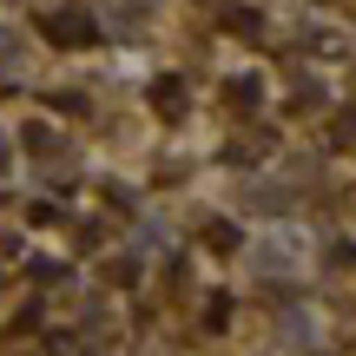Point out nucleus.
I'll return each instance as SVG.
<instances>
[{
    "mask_svg": "<svg viewBox=\"0 0 356 356\" xmlns=\"http://www.w3.org/2000/svg\"><path fill=\"white\" fill-rule=\"evenodd\" d=\"M0 165H7V145H0Z\"/></svg>",
    "mask_w": 356,
    "mask_h": 356,
    "instance_id": "4",
    "label": "nucleus"
},
{
    "mask_svg": "<svg viewBox=\"0 0 356 356\" xmlns=\"http://www.w3.org/2000/svg\"><path fill=\"white\" fill-rule=\"evenodd\" d=\"M152 106H159V113H172V119H178V113H185V79H172V73H165V79L152 86Z\"/></svg>",
    "mask_w": 356,
    "mask_h": 356,
    "instance_id": "2",
    "label": "nucleus"
},
{
    "mask_svg": "<svg viewBox=\"0 0 356 356\" xmlns=\"http://www.w3.org/2000/svg\"><path fill=\"white\" fill-rule=\"evenodd\" d=\"M204 244H211V251H238V225H225V218L204 225Z\"/></svg>",
    "mask_w": 356,
    "mask_h": 356,
    "instance_id": "3",
    "label": "nucleus"
},
{
    "mask_svg": "<svg viewBox=\"0 0 356 356\" xmlns=\"http://www.w3.org/2000/svg\"><path fill=\"white\" fill-rule=\"evenodd\" d=\"M40 33H47L53 47H92V40H99V26H92L86 13H47V20H40Z\"/></svg>",
    "mask_w": 356,
    "mask_h": 356,
    "instance_id": "1",
    "label": "nucleus"
}]
</instances>
